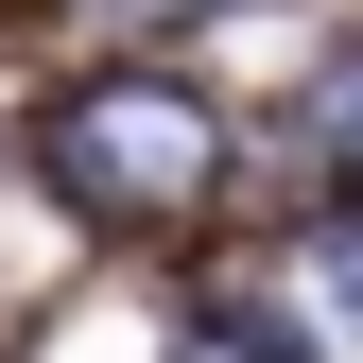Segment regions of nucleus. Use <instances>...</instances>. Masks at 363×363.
<instances>
[{
    "label": "nucleus",
    "mask_w": 363,
    "mask_h": 363,
    "mask_svg": "<svg viewBox=\"0 0 363 363\" xmlns=\"http://www.w3.org/2000/svg\"><path fill=\"white\" fill-rule=\"evenodd\" d=\"M69 173L121 191V208H173V191H208V121L173 104V86H104V104L69 121Z\"/></svg>",
    "instance_id": "obj_1"
}]
</instances>
